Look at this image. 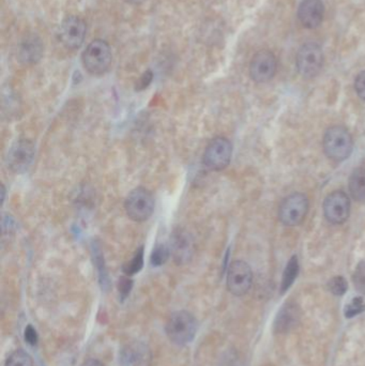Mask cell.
Returning <instances> with one entry per match:
<instances>
[{"instance_id":"cell-27","label":"cell","mask_w":365,"mask_h":366,"mask_svg":"<svg viewBox=\"0 0 365 366\" xmlns=\"http://www.w3.org/2000/svg\"><path fill=\"white\" fill-rule=\"evenodd\" d=\"M354 89L361 100L365 101V71L359 73L354 81Z\"/></svg>"},{"instance_id":"cell-11","label":"cell","mask_w":365,"mask_h":366,"mask_svg":"<svg viewBox=\"0 0 365 366\" xmlns=\"http://www.w3.org/2000/svg\"><path fill=\"white\" fill-rule=\"evenodd\" d=\"M86 37V24L77 16H68L60 26V40L69 50H77L82 47Z\"/></svg>"},{"instance_id":"cell-5","label":"cell","mask_w":365,"mask_h":366,"mask_svg":"<svg viewBox=\"0 0 365 366\" xmlns=\"http://www.w3.org/2000/svg\"><path fill=\"white\" fill-rule=\"evenodd\" d=\"M308 211V198L302 193L287 196L279 205V219L285 226L294 227L300 225Z\"/></svg>"},{"instance_id":"cell-21","label":"cell","mask_w":365,"mask_h":366,"mask_svg":"<svg viewBox=\"0 0 365 366\" xmlns=\"http://www.w3.org/2000/svg\"><path fill=\"white\" fill-rule=\"evenodd\" d=\"M5 366H33V358L23 349H18L8 357Z\"/></svg>"},{"instance_id":"cell-22","label":"cell","mask_w":365,"mask_h":366,"mask_svg":"<svg viewBox=\"0 0 365 366\" xmlns=\"http://www.w3.org/2000/svg\"><path fill=\"white\" fill-rule=\"evenodd\" d=\"M354 288L360 294H365V261L359 263L352 275Z\"/></svg>"},{"instance_id":"cell-1","label":"cell","mask_w":365,"mask_h":366,"mask_svg":"<svg viewBox=\"0 0 365 366\" xmlns=\"http://www.w3.org/2000/svg\"><path fill=\"white\" fill-rule=\"evenodd\" d=\"M323 151L330 160L342 162L349 158L354 149L352 134L342 125L327 130L323 141Z\"/></svg>"},{"instance_id":"cell-17","label":"cell","mask_w":365,"mask_h":366,"mask_svg":"<svg viewBox=\"0 0 365 366\" xmlns=\"http://www.w3.org/2000/svg\"><path fill=\"white\" fill-rule=\"evenodd\" d=\"M349 191L357 202H365V168H357L349 178Z\"/></svg>"},{"instance_id":"cell-26","label":"cell","mask_w":365,"mask_h":366,"mask_svg":"<svg viewBox=\"0 0 365 366\" xmlns=\"http://www.w3.org/2000/svg\"><path fill=\"white\" fill-rule=\"evenodd\" d=\"M133 287V281L130 279V277H128V275H126V277L121 278L120 280H119L118 282V290L119 294H121V296L127 297L129 294H130L131 290H132Z\"/></svg>"},{"instance_id":"cell-6","label":"cell","mask_w":365,"mask_h":366,"mask_svg":"<svg viewBox=\"0 0 365 366\" xmlns=\"http://www.w3.org/2000/svg\"><path fill=\"white\" fill-rule=\"evenodd\" d=\"M124 208L133 221H147L154 211L153 195L144 188H137L127 198Z\"/></svg>"},{"instance_id":"cell-14","label":"cell","mask_w":365,"mask_h":366,"mask_svg":"<svg viewBox=\"0 0 365 366\" xmlns=\"http://www.w3.org/2000/svg\"><path fill=\"white\" fill-rule=\"evenodd\" d=\"M325 7L321 0H302L298 18L306 28L315 29L323 23Z\"/></svg>"},{"instance_id":"cell-13","label":"cell","mask_w":365,"mask_h":366,"mask_svg":"<svg viewBox=\"0 0 365 366\" xmlns=\"http://www.w3.org/2000/svg\"><path fill=\"white\" fill-rule=\"evenodd\" d=\"M151 359L149 347L141 342H132L126 345L120 353L122 366H150Z\"/></svg>"},{"instance_id":"cell-18","label":"cell","mask_w":365,"mask_h":366,"mask_svg":"<svg viewBox=\"0 0 365 366\" xmlns=\"http://www.w3.org/2000/svg\"><path fill=\"white\" fill-rule=\"evenodd\" d=\"M298 273H299V263H298L297 256H293L291 261L287 263L286 268L284 270L283 279H282L281 292H287L293 285L295 280L297 279Z\"/></svg>"},{"instance_id":"cell-16","label":"cell","mask_w":365,"mask_h":366,"mask_svg":"<svg viewBox=\"0 0 365 366\" xmlns=\"http://www.w3.org/2000/svg\"><path fill=\"white\" fill-rule=\"evenodd\" d=\"M170 251L177 263L182 265L187 263L193 254V244L190 236L182 231L175 233L173 236Z\"/></svg>"},{"instance_id":"cell-15","label":"cell","mask_w":365,"mask_h":366,"mask_svg":"<svg viewBox=\"0 0 365 366\" xmlns=\"http://www.w3.org/2000/svg\"><path fill=\"white\" fill-rule=\"evenodd\" d=\"M301 318V311L296 303L289 302L284 305L274 321V330L277 333H289L295 329Z\"/></svg>"},{"instance_id":"cell-8","label":"cell","mask_w":365,"mask_h":366,"mask_svg":"<svg viewBox=\"0 0 365 366\" xmlns=\"http://www.w3.org/2000/svg\"><path fill=\"white\" fill-rule=\"evenodd\" d=\"M227 288L233 296H245L253 284V272L245 261H236L227 272Z\"/></svg>"},{"instance_id":"cell-31","label":"cell","mask_w":365,"mask_h":366,"mask_svg":"<svg viewBox=\"0 0 365 366\" xmlns=\"http://www.w3.org/2000/svg\"><path fill=\"white\" fill-rule=\"evenodd\" d=\"M131 4H134V5H139V4L143 3L145 0H129Z\"/></svg>"},{"instance_id":"cell-2","label":"cell","mask_w":365,"mask_h":366,"mask_svg":"<svg viewBox=\"0 0 365 366\" xmlns=\"http://www.w3.org/2000/svg\"><path fill=\"white\" fill-rule=\"evenodd\" d=\"M166 331V336L173 344L177 346H185L195 338L197 332V321L189 311H175L168 318Z\"/></svg>"},{"instance_id":"cell-12","label":"cell","mask_w":365,"mask_h":366,"mask_svg":"<svg viewBox=\"0 0 365 366\" xmlns=\"http://www.w3.org/2000/svg\"><path fill=\"white\" fill-rule=\"evenodd\" d=\"M35 156V146L31 142L23 139L16 142L8 154V167L13 173H24L30 166Z\"/></svg>"},{"instance_id":"cell-9","label":"cell","mask_w":365,"mask_h":366,"mask_svg":"<svg viewBox=\"0 0 365 366\" xmlns=\"http://www.w3.org/2000/svg\"><path fill=\"white\" fill-rule=\"evenodd\" d=\"M323 213L329 223L340 225L349 217L350 200L343 191H335L327 196L323 202Z\"/></svg>"},{"instance_id":"cell-7","label":"cell","mask_w":365,"mask_h":366,"mask_svg":"<svg viewBox=\"0 0 365 366\" xmlns=\"http://www.w3.org/2000/svg\"><path fill=\"white\" fill-rule=\"evenodd\" d=\"M323 64V53L316 43H306L298 51L296 64L298 72L306 77L313 79L320 72Z\"/></svg>"},{"instance_id":"cell-3","label":"cell","mask_w":365,"mask_h":366,"mask_svg":"<svg viewBox=\"0 0 365 366\" xmlns=\"http://www.w3.org/2000/svg\"><path fill=\"white\" fill-rule=\"evenodd\" d=\"M112 58L110 45L103 40H95L83 53V64L91 74L98 76L108 72Z\"/></svg>"},{"instance_id":"cell-29","label":"cell","mask_w":365,"mask_h":366,"mask_svg":"<svg viewBox=\"0 0 365 366\" xmlns=\"http://www.w3.org/2000/svg\"><path fill=\"white\" fill-rule=\"evenodd\" d=\"M152 79H153V74H152L151 71H147V72L144 73L141 79L137 81V90L139 91V90L146 89L151 83Z\"/></svg>"},{"instance_id":"cell-25","label":"cell","mask_w":365,"mask_h":366,"mask_svg":"<svg viewBox=\"0 0 365 366\" xmlns=\"http://www.w3.org/2000/svg\"><path fill=\"white\" fill-rule=\"evenodd\" d=\"M329 290L335 296H343L347 290L348 285L343 277H335L329 281Z\"/></svg>"},{"instance_id":"cell-30","label":"cell","mask_w":365,"mask_h":366,"mask_svg":"<svg viewBox=\"0 0 365 366\" xmlns=\"http://www.w3.org/2000/svg\"><path fill=\"white\" fill-rule=\"evenodd\" d=\"M82 366H105L97 359H88L82 364Z\"/></svg>"},{"instance_id":"cell-24","label":"cell","mask_w":365,"mask_h":366,"mask_svg":"<svg viewBox=\"0 0 365 366\" xmlns=\"http://www.w3.org/2000/svg\"><path fill=\"white\" fill-rule=\"evenodd\" d=\"M365 311V302L361 297H356L352 299L345 307L346 318H352L354 316L360 315Z\"/></svg>"},{"instance_id":"cell-4","label":"cell","mask_w":365,"mask_h":366,"mask_svg":"<svg viewBox=\"0 0 365 366\" xmlns=\"http://www.w3.org/2000/svg\"><path fill=\"white\" fill-rule=\"evenodd\" d=\"M233 154V146L231 142L223 137L218 136L212 139L207 147H206L204 156H202V163L206 168L212 171H220L228 166Z\"/></svg>"},{"instance_id":"cell-23","label":"cell","mask_w":365,"mask_h":366,"mask_svg":"<svg viewBox=\"0 0 365 366\" xmlns=\"http://www.w3.org/2000/svg\"><path fill=\"white\" fill-rule=\"evenodd\" d=\"M170 250L166 246L161 244V246H156L154 248L153 252L151 254V263L156 267L158 265H164L170 258Z\"/></svg>"},{"instance_id":"cell-20","label":"cell","mask_w":365,"mask_h":366,"mask_svg":"<svg viewBox=\"0 0 365 366\" xmlns=\"http://www.w3.org/2000/svg\"><path fill=\"white\" fill-rule=\"evenodd\" d=\"M144 265V248H139L133 255L132 258L124 265V272L128 277L139 273Z\"/></svg>"},{"instance_id":"cell-19","label":"cell","mask_w":365,"mask_h":366,"mask_svg":"<svg viewBox=\"0 0 365 366\" xmlns=\"http://www.w3.org/2000/svg\"><path fill=\"white\" fill-rule=\"evenodd\" d=\"M21 55L25 62H33L39 59L40 55H41V47H40L39 42L35 41V39L28 40L22 47Z\"/></svg>"},{"instance_id":"cell-28","label":"cell","mask_w":365,"mask_h":366,"mask_svg":"<svg viewBox=\"0 0 365 366\" xmlns=\"http://www.w3.org/2000/svg\"><path fill=\"white\" fill-rule=\"evenodd\" d=\"M24 336L26 342L28 343L29 345H31V346H35L37 343V340H39L37 331H35V328L31 325L27 326L26 329H25Z\"/></svg>"},{"instance_id":"cell-10","label":"cell","mask_w":365,"mask_h":366,"mask_svg":"<svg viewBox=\"0 0 365 366\" xmlns=\"http://www.w3.org/2000/svg\"><path fill=\"white\" fill-rule=\"evenodd\" d=\"M277 68V62L274 54L268 50H262L252 58L250 75L256 83H267L274 77Z\"/></svg>"}]
</instances>
